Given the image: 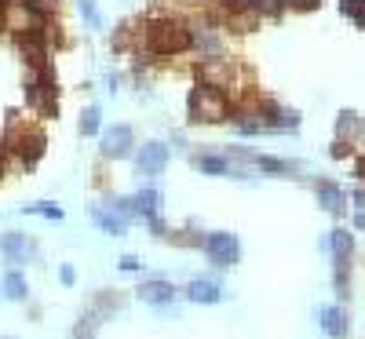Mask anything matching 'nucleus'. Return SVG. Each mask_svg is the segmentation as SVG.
<instances>
[{"instance_id":"nucleus-1","label":"nucleus","mask_w":365,"mask_h":339,"mask_svg":"<svg viewBox=\"0 0 365 339\" xmlns=\"http://www.w3.org/2000/svg\"><path fill=\"white\" fill-rule=\"evenodd\" d=\"M146 44L154 55H179V51H186L194 44V40H190V30L179 23V18L161 15L146 26Z\"/></svg>"},{"instance_id":"nucleus-2","label":"nucleus","mask_w":365,"mask_h":339,"mask_svg":"<svg viewBox=\"0 0 365 339\" xmlns=\"http://www.w3.org/2000/svg\"><path fill=\"white\" fill-rule=\"evenodd\" d=\"M227 92L220 88H208V84H201V88L190 92V117L194 121H205V124H216V121H227Z\"/></svg>"},{"instance_id":"nucleus-3","label":"nucleus","mask_w":365,"mask_h":339,"mask_svg":"<svg viewBox=\"0 0 365 339\" xmlns=\"http://www.w3.org/2000/svg\"><path fill=\"white\" fill-rule=\"evenodd\" d=\"M201 248H205V256L216 266H234L241 259V245H238L234 234H227V230H212V234H205Z\"/></svg>"},{"instance_id":"nucleus-4","label":"nucleus","mask_w":365,"mask_h":339,"mask_svg":"<svg viewBox=\"0 0 365 339\" xmlns=\"http://www.w3.org/2000/svg\"><path fill=\"white\" fill-rule=\"evenodd\" d=\"M0 18H4V26L15 30L18 37L30 33V30H40V23H44V15H40V11L30 4V0H4Z\"/></svg>"},{"instance_id":"nucleus-5","label":"nucleus","mask_w":365,"mask_h":339,"mask_svg":"<svg viewBox=\"0 0 365 339\" xmlns=\"http://www.w3.org/2000/svg\"><path fill=\"white\" fill-rule=\"evenodd\" d=\"M168 157H172V150H168V142H143L139 146V154H136V172L139 175H146V179H154V175H161L164 168H168Z\"/></svg>"},{"instance_id":"nucleus-6","label":"nucleus","mask_w":365,"mask_h":339,"mask_svg":"<svg viewBox=\"0 0 365 339\" xmlns=\"http://www.w3.org/2000/svg\"><path fill=\"white\" fill-rule=\"evenodd\" d=\"M8 154H15L18 161H23V168H33L40 161V154H44V135L40 132H11L8 135Z\"/></svg>"},{"instance_id":"nucleus-7","label":"nucleus","mask_w":365,"mask_h":339,"mask_svg":"<svg viewBox=\"0 0 365 339\" xmlns=\"http://www.w3.org/2000/svg\"><path fill=\"white\" fill-rule=\"evenodd\" d=\"M132 146H136V135L128 124H110V128L102 132V146H99V154L102 157H110V161H121L132 154Z\"/></svg>"},{"instance_id":"nucleus-8","label":"nucleus","mask_w":365,"mask_h":339,"mask_svg":"<svg viewBox=\"0 0 365 339\" xmlns=\"http://www.w3.org/2000/svg\"><path fill=\"white\" fill-rule=\"evenodd\" d=\"M0 252H4V259L11 266H23V263H33L37 259V241L30 234H18V230H11V234L0 238Z\"/></svg>"},{"instance_id":"nucleus-9","label":"nucleus","mask_w":365,"mask_h":339,"mask_svg":"<svg viewBox=\"0 0 365 339\" xmlns=\"http://www.w3.org/2000/svg\"><path fill=\"white\" fill-rule=\"evenodd\" d=\"M136 295H139V303L164 310V307H172V300H176V285L164 281V278H150V281H143L136 288Z\"/></svg>"},{"instance_id":"nucleus-10","label":"nucleus","mask_w":365,"mask_h":339,"mask_svg":"<svg viewBox=\"0 0 365 339\" xmlns=\"http://www.w3.org/2000/svg\"><path fill=\"white\" fill-rule=\"evenodd\" d=\"M0 295H4L8 303H26L30 300V285H26V273L11 266L4 278H0Z\"/></svg>"},{"instance_id":"nucleus-11","label":"nucleus","mask_w":365,"mask_h":339,"mask_svg":"<svg viewBox=\"0 0 365 339\" xmlns=\"http://www.w3.org/2000/svg\"><path fill=\"white\" fill-rule=\"evenodd\" d=\"M186 300L190 303H201V307H216L223 300V288L216 281H208V278H194L186 285Z\"/></svg>"},{"instance_id":"nucleus-12","label":"nucleus","mask_w":365,"mask_h":339,"mask_svg":"<svg viewBox=\"0 0 365 339\" xmlns=\"http://www.w3.org/2000/svg\"><path fill=\"white\" fill-rule=\"evenodd\" d=\"M161 190L157 186H146L139 194H132V208H136V219H150V216H161Z\"/></svg>"},{"instance_id":"nucleus-13","label":"nucleus","mask_w":365,"mask_h":339,"mask_svg":"<svg viewBox=\"0 0 365 339\" xmlns=\"http://www.w3.org/2000/svg\"><path fill=\"white\" fill-rule=\"evenodd\" d=\"M92 223L102 230L106 238H124V234H128V223H124L121 216H114L106 204H95V208H92Z\"/></svg>"},{"instance_id":"nucleus-14","label":"nucleus","mask_w":365,"mask_h":339,"mask_svg":"<svg viewBox=\"0 0 365 339\" xmlns=\"http://www.w3.org/2000/svg\"><path fill=\"white\" fill-rule=\"evenodd\" d=\"M198 77H201V84H208V88H220L223 92L227 80H230V66H227V62H220V58H205Z\"/></svg>"},{"instance_id":"nucleus-15","label":"nucleus","mask_w":365,"mask_h":339,"mask_svg":"<svg viewBox=\"0 0 365 339\" xmlns=\"http://www.w3.org/2000/svg\"><path fill=\"white\" fill-rule=\"evenodd\" d=\"M194 168H198V172H205V175H230V161L216 157V154H198Z\"/></svg>"},{"instance_id":"nucleus-16","label":"nucleus","mask_w":365,"mask_h":339,"mask_svg":"<svg viewBox=\"0 0 365 339\" xmlns=\"http://www.w3.org/2000/svg\"><path fill=\"white\" fill-rule=\"evenodd\" d=\"M318 197H321V204H325V211H333V216H340V211H343V190L340 186L318 183Z\"/></svg>"},{"instance_id":"nucleus-17","label":"nucleus","mask_w":365,"mask_h":339,"mask_svg":"<svg viewBox=\"0 0 365 339\" xmlns=\"http://www.w3.org/2000/svg\"><path fill=\"white\" fill-rule=\"evenodd\" d=\"M321 325H325V332L329 335H343V332H347V317H343V310L340 307H325V310H321Z\"/></svg>"},{"instance_id":"nucleus-18","label":"nucleus","mask_w":365,"mask_h":339,"mask_svg":"<svg viewBox=\"0 0 365 339\" xmlns=\"http://www.w3.org/2000/svg\"><path fill=\"white\" fill-rule=\"evenodd\" d=\"M336 132H340V139H358V135H361V117H358L354 110L340 113V121H336Z\"/></svg>"},{"instance_id":"nucleus-19","label":"nucleus","mask_w":365,"mask_h":339,"mask_svg":"<svg viewBox=\"0 0 365 339\" xmlns=\"http://www.w3.org/2000/svg\"><path fill=\"white\" fill-rule=\"evenodd\" d=\"M99 132H102V113H99V106H88V110L80 113V135L92 139Z\"/></svg>"},{"instance_id":"nucleus-20","label":"nucleus","mask_w":365,"mask_h":339,"mask_svg":"<svg viewBox=\"0 0 365 339\" xmlns=\"http://www.w3.org/2000/svg\"><path fill=\"white\" fill-rule=\"evenodd\" d=\"M23 211H26V216H40V219H52V223H59V219H62V208H59V204H52V201L23 204Z\"/></svg>"},{"instance_id":"nucleus-21","label":"nucleus","mask_w":365,"mask_h":339,"mask_svg":"<svg viewBox=\"0 0 365 339\" xmlns=\"http://www.w3.org/2000/svg\"><path fill=\"white\" fill-rule=\"evenodd\" d=\"M106 208L114 211V216H121L124 223L136 219V208H132V197H106Z\"/></svg>"},{"instance_id":"nucleus-22","label":"nucleus","mask_w":365,"mask_h":339,"mask_svg":"<svg viewBox=\"0 0 365 339\" xmlns=\"http://www.w3.org/2000/svg\"><path fill=\"white\" fill-rule=\"evenodd\" d=\"M333 252H336L340 263H347V256H351V234L347 230H333Z\"/></svg>"},{"instance_id":"nucleus-23","label":"nucleus","mask_w":365,"mask_h":339,"mask_svg":"<svg viewBox=\"0 0 365 339\" xmlns=\"http://www.w3.org/2000/svg\"><path fill=\"white\" fill-rule=\"evenodd\" d=\"M77 8H80L84 23H88L92 30H102V15H99V8H95V0H77Z\"/></svg>"},{"instance_id":"nucleus-24","label":"nucleus","mask_w":365,"mask_h":339,"mask_svg":"<svg viewBox=\"0 0 365 339\" xmlns=\"http://www.w3.org/2000/svg\"><path fill=\"white\" fill-rule=\"evenodd\" d=\"M340 11H347L354 23L365 30V0H340Z\"/></svg>"},{"instance_id":"nucleus-25","label":"nucleus","mask_w":365,"mask_h":339,"mask_svg":"<svg viewBox=\"0 0 365 339\" xmlns=\"http://www.w3.org/2000/svg\"><path fill=\"white\" fill-rule=\"evenodd\" d=\"M252 161H256V168H263V172H277V175L292 172V164H285V161H274V157H252Z\"/></svg>"},{"instance_id":"nucleus-26","label":"nucleus","mask_w":365,"mask_h":339,"mask_svg":"<svg viewBox=\"0 0 365 339\" xmlns=\"http://www.w3.org/2000/svg\"><path fill=\"white\" fill-rule=\"evenodd\" d=\"M95 325H99V317H95V314H88V317H80V321H77V328H73V339H92Z\"/></svg>"},{"instance_id":"nucleus-27","label":"nucleus","mask_w":365,"mask_h":339,"mask_svg":"<svg viewBox=\"0 0 365 339\" xmlns=\"http://www.w3.org/2000/svg\"><path fill=\"white\" fill-rule=\"evenodd\" d=\"M117 266H121V273H143V266H146V263H143L139 256H121V259H117Z\"/></svg>"},{"instance_id":"nucleus-28","label":"nucleus","mask_w":365,"mask_h":339,"mask_svg":"<svg viewBox=\"0 0 365 339\" xmlns=\"http://www.w3.org/2000/svg\"><path fill=\"white\" fill-rule=\"evenodd\" d=\"M59 281L66 285V288H73V285H77V270H73L70 263H62V266H59Z\"/></svg>"},{"instance_id":"nucleus-29","label":"nucleus","mask_w":365,"mask_h":339,"mask_svg":"<svg viewBox=\"0 0 365 339\" xmlns=\"http://www.w3.org/2000/svg\"><path fill=\"white\" fill-rule=\"evenodd\" d=\"M282 4H285V8H296V11H314L321 0H282Z\"/></svg>"},{"instance_id":"nucleus-30","label":"nucleus","mask_w":365,"mask_h":339,"mask_svg":"<svg viewBox=\"0 0 365 339\" xmlns=\"http://www.w3.org/2000/svg\"><path fill=\"white\" fill-rule=\"evenodd\" d=\"M241 8H249V11H260V8H267V0H241Z\"/></svg>"},{"instance_id":"nucleus-31","label":"nucleus","mask_w":365,"mask_h":339,"mask_svg":"<svg viewBox=\"0 0 365 339\" xmlns=\"http://www.w3.org/2000/svg\"><path fill=\"white\" fill-rule=\"evenodd\" d=\"M0 175H4V161H0Z\"/></svg>"},{"instance_id":"nucleus-32","label":"nucleus","mask_w":365,"mask_h":339,"mask_svg":"<svg viewBox=\"0 0 365 339\" xmlns=\"http://www.w3.org/2000/svg\"><path fill=\"white\" fill-rule=\"evenodd\" d=\"M0 339H15V335H0Z\"/></svg>"}]
</instances>
